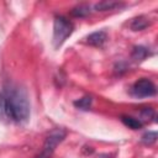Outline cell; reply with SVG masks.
I'll return each instance as SVG.
<instances>
[{
	"label": "cell",
	"instance_id": "5b68a950",
	"mask_svg": "<svg viewBox=\"0 0 158 158\" xmlns=\"http://www.w3.org/2000/svg\"><path fill=\"white\" fill-rule=\"evenodd\" d=\"M106 40H107V35L105 31H95L86 37V42L94 47H101L106 42Z\"/></svg>",
	"mask_w": 158,
	"mask_h": 158
},
{
	"label": "cell",
	"instance_id": "277c9868",
	"mask_svg": "<svg viewBox=\"0 0 158 158\" xmlns=\"http://www.w3.org/2000/svg\"><path fill=\"white\" fill-rule=\"evenodd\" d=\"M157 89L156 85L147 78H142L137 80L132 86V94L136 98H149L156 95Z\"/></svg>",
	"mask_w": 158,
	"mask_h": 158
},
{
	"label": "cell",
	"instance_id": "9c48e42d",
	"mask_svg": "<svg viewBox=\"0 0 158 158\" xmlns=\"http://www.w3.org/2000/svg\"><path fill=\"white\" fill-rule=\"evenodd\" d=\"M72 16H74V17H85V16H88L89 14H90V7H89V5H86V4H80V5H78V6H75L73 10H72Z\"/></svg>",
	"mask_w": 158,
	"mask_h": 158
},
{
	"label": "cell",
	"instance_id": "30bf717a",
	"mask_svg": "<svg viewBox=\"0 0 158 158\" xmlns=\"http://www.w3.org/2000/svg\"><path fill=\"white\" fill-rule=\"evenodd\" d=\"M121 121L125 126H127L128 128H132V130H138L142 127V122L132 116H122L121 117Z\"/></svg>",
	"mask_w": 158,
	"mask_h": 158
},
{
	"label": "cell",
	"instance_id": "7a4b0ae2",
	"mask_svg": "<svg viewBox=\"0 0 158 158\" xmlns=\"http://www.w3.org/2000/svg\"><path fill=\"white\" fill-rule=\"evenodd\" d=\"M73 32V23L67 20L64 16H57L53 22V46L56 48L60 47L65 40L72 35Z\"/></svg>",
	"mask_w": 158,
	"mask_h": 158
},
{
	"label": "cell",
	"instance_id": "8992f818",
	"mask_svg": "<svg viewBox=\"0 0 158 158\" xmlns=\"http://www.w3.org/2000/svg\"><path fill=\"white\" fill-rule=\"evenodd\" d=\"M125 4L118 2V1H111V0H105V1H99L94 5V9L96 11H107V10H114L117 7H122Z\"/></svg>",
	"mask_w": 158,
	"mask_h": 158
},
{
	"label": "cell",
	"instance_id": "5bb4252c",
	"mask_svg": "<svg viewBox=\"0 0 158 158\" xmlns=\"http://www.w3.org/2000/svg\"><path fill=\"white\" fill-rule=\"evenodd\" d=\"M1 112H5V111H4V95L0 93V115Z\"/></svg>",
	"mask_w": 158,
	"mask_h": 158
},
{
	"label": "cell",
	"instance_id": "ba28073f",
	"mask_svg": "<svg viewBox=\"0 0 158 158\" xmlns=\"http://www.w3.org/2000/svg\"><path fill=\"white\" fill-rule=\"evenodd\" d=\"M148 56H149V51H148V48H146L144 46H136V47H133L132 53H131L132 59L136 60V62L143 60V59H146Z\"/></svg>",
	"mask_w": 158,
	"mask_h": 158
},
{
	"label": "cell",
	"instance_id": "3957f363",
	"mask_svg": "<svg viewBox=\"0 0 158 158\" xmlns=\"http://www.w3.org/2000/svg\"><path fill=\"white\" fill-rule=\"evenodd\" d=\"M67 132L64 128H54L49 132V135L47 136L43 148L40 152V154L37 156V158H51V156L53 154L56 147L65 138Z\"/></svg>",
	"mask_w": 158,
	"mask_h": 158
},
{
	"label": "cell",
	"instance_id": "7c38bea8",
	"mask_svg": "<svg viewBox=\"0 0 158 158\" xmlns=\"http://www.w3.org/2000/svg\"><path fill=\"white\" fill-rule=\"evenodd\" d=\"M157 137H158V135H157L156 131H148V132H146V133L142 136V142H143L144 144L149 146V144H153V143L157 141Z\"/></svg>",
	"mask_w": 158,
	"mask_h": 158
},
{
	"label": "cell",
	"instance_id": "4fadbf2b",
	"mask_svg": "<svg viewBox=\"0 0 158 158\" xmlns=\"http://www.w3.org/2000/svg\"><path fill=\"white\" fill-rule=\"evenodd\" d=\"M141 115L143 118L146 120H151V118H154V110L152 107H144L142 111H141Z\"/></svg>",
	"mask_w": 158,
	"mask_h": 158
},
{
	"label": "cell",
	"instance_id": "6da1fadb",
	"mask_svg": "<svg viewBox=\"0 0 158 158\" xmlns=\"http://www.w3.org/2000/svg\"><path fill=\"white\" fill-rule=\"evenodd\" d=\"M4 111L15 122H25L30 117V102L25 89L9 84L4 91Z\"/></svg>",
	"mask_w": 158,
	"mask_h": 158
},
{
	"label": "cell",
	"instance_id": "8fae6325",
	"mask_svg": "<svg viewBox=\"0 0 158 158\" xmlns=\"http://www.w3.org/2000/svg\"><path fill=\"white\" fill-rule=\"evenodd\" d=\"M91 102H93L91 96L86 95V96H83V98L75 100L73 104H74V106H75L77 109H80V110H89L90 106H91Z\"/></svg>",
	"mask_w": 158,
	"mask_h": 158
},
{
	"label": "cell",
	"instance_id": "52a82bcc",
	"mask_svg": "<svg viewBox=\"0 0 158 158\" xmlns=\"http://www.w3.org/2000/svg\"><path fill=\"white\" fill-rule=\"evenodd\" d=\"M148 25H149V21L146 16H137L131 21L130 28L132 31H142L146 27H148Z\"/></svg>",
	"mask_w": 158,
	"mask_h": 158
}]
</instances>
